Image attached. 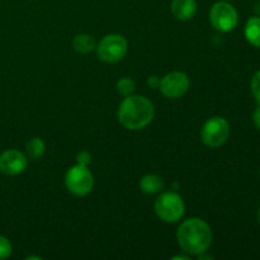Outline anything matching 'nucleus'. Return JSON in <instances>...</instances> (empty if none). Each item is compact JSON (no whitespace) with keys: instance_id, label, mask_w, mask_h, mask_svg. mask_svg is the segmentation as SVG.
Returning <instances> with one entry per match:
<instances>
[{"instance_id":"obj_2","label":"nucleus","mask_w":260,"mask_h":260,"mask_svg":"<svg viewBox=\"0 0 260 260\" xmlns=\"http://www.w3.org/2000/svg\"><path fill=\"white\" fill-rule=\"evenodd\" d=\"M154 104L144 95L124 96L118 108V122L127 129L137 131L151 123L154 118Z\"/></svg>"},{"instance_id":"obj_1","label":"nucleus","mask_w":260,"mask_h":260,"mask_svg":"<svg viewBox=\"0 0 260 260\" xmlns=\"http://www.w3.org/2000/svg\"><path fill=\"white\" fill-rule=\"evenodd\" d=\"M212 230L206 221L192 217L180 223L177 240L183 251L190 255L206 253L212 244Z\"/></svg>"},{"instance_id":"obj_13","label":"nucleus","mask_w":260,"mask_h":260,"mask_svg":"<svg viewBox=\"0 0 260 260\" xmlns=\"http://www.w3.org/2000/svg\"><path fill=\"white\" fill-rule=\"evenodd\" d=\"M74 50L78 53H85L91 52L96 48V41L91 35H86V33H81V35L75 36L73 41Z\"/></svg>"},{"instance_id":"obj_11","label":"nucleus","mask_w":260,"mask_h":260,"mask_svg":"<svg viewBox=\"0 0 260 260\" xmlns=\"http://www.w3.org/2000/svg\"><path fill=\"white\" fill-rule=\"evenodd\" d=\"M140 189L145 194H156L164 189V180L156 174H146L140 180Z\"/></svg>"},{"instance_id":"obj_19","label":"nucleus","mask_w":260,"mask_h":260,"mask_svg":"<svg viewBox=\"0 0 260 260\" xmlns=\"http://www.w3.org/2000/svg\"><path fill=\"white\" fill-rule=\"evenodd\" d=\"M160 80H161V79H160L159 76H155V75L149 76V78H147V85L152 89H159Z\"/></svg>"},{"instance_id":"obj_17","label":"nucleus","mask_w":260,"mask_h":260,"mask_svg":"<svg viewBox=\"0 0 260 260\" xmlns=\"http://www.w3.org/2000/svg\"><path fill=\"white\" fill-rule=\"evenodd\" d=\"M250 86H251V93H253V96L260 104V70L256 71V73L253 75V78H251Z\"/></svg>"},{"instance_id":"obj_15","label":"nucleus","mask_w":260,"mask_h":260,"mask_svg":"<svg viewBox=\"0 0 260 260\" xmlns=\"http://www.w3.org/2000/svg\"><path fill=\"white\" fill-rule=\"evenodd\" d=\"M116 88H117V91H118L121 95L128 96L135 93V90H136V84H135V81L132 80V79L122 78L117 81Z\"/></svg>"},{"instance_id":"obj_22","label":"nucleus","mask_w":260,"mask_h":260,"mask_svg":"<svg viewBox=\"0 0 260 260\" xmlns=\"http://www.w3.org/2000/svg\"><path fill=\"white\" fill-rule=\"evenodd\" d=\"M27 259H38V260H40L41 258H40V256H27Z\"/></svg>"},{"instance_id":"obj_24","label":"nucleus","mask_w":260,"mask_h":260,"mask_svg":"<svg viewBox=\"0 0 260 260\" xmlns=\"http://www.w3.org/2000/svg\"><path fill=\"white\" fill-rule=\"evenodd\" d=\"M223 2H231V0H223Z\"/></svg>"},{"instance_id":"obj_5","label":"nucleus","mask_w":260,"mask_h":260,"mask_svg":"<svg viewBox=\"0 0 260 260\" xmlns=\"http://www.w3.org/2000/svg\"><path fill=\"white\" fill-rule=\"evenodd\" d=\"M128 51V43L121 35H107L96 46V53L102 61L107 63H116L123 60Z\"/></svg>"},{"instance_id":"obj_14","label":"nucleus","mask_w":260,"mask_h":260,"mask_svg":"<svg viewBox=\"0 0 260 260\" xmlns=\"http://www.w3.org/2000/svg\"><path fill=\"white\" fill-rule=\"evenodd\" d=\"M46 151V144L42 139L40 137H33L32 140L28 141L25 145V152H27V157L30 160H38L42 157V155Z\"/></svg>"},{"instance_id":"obj_23","label":"nucleus","mask_w":260,"mask_h":260,"mask_svg":"<svg viewBox=\"0 0 260 260\" xmlns=\"http://www.w3.org/2000/svg\"><path fill=\"white\" fill-rule=\"evenodd\" d=\"M258 217H259V221H260V207H259V212H258Z\"/></svg>"},{"instance_id":"obj_20","label":"nucleus","mask_w":260,"mask_h":260,"mask_svg":"<svg viewBox=\"0 0 260 260\" xmlns=\"http://www.w3.org/2000/svg\"><path fill=\"white\" fill-rule=\"evenodd\" d=\"M253 121H254V124H255L256 128H258L260 131V106L255 109V111H254Z\"/></svg>"},{"instance_id":"obj_3","label":"nucleus","mask_w":260,"mask_h":260,"mask_svg":"<svg viewBox=\"0 0 260 260\" xmlns=\"http://www.w3.org/2000/svg\"><path fill=\"white\" fill-rule=\"evenodd\" d=\"M154 210L160 220L167 223H174L184 216L185 205L178 193L164 192L155 201Z\"/></svg>"},{"instance_id":"obj_4","label":"nucleus","mask_w":260,"mask_h":260,"mask_svg":"<svg viewBox=\"0 0 260 260\" xmlns=\"http://www.w3.org/2000/svg\"><path fill=\"white\" fill-rule=\"evenodd\" d=\"M65 185L71 194L84 197L93 189L94 177L88 167L75 164L66 172Z\"/></svg>"},{"instance_id":"obj_21","label":"nucleus","mask_w":260,"mask_h":260,"mask_svg":"<svg viewBox=\"0 0 260 260\" xmlns=\"http://www.w3.org/2000/svg\"><path fill=\"white\" fill-rule=\"evenodd\" d=\"M173 259H189L188 258V256H183V255H177V256H174V258Z\"/></svg>"},{"instance_id":"obj_18","label":"nucleus","mask_w":260,"mask_h":260,"mask_svg":"<svg viewBox=\"0 0 260 260\" xmlns=\"http://www.w3.org/2000/svg\"><path fill=\"white\" fill-rule=\"evenodd\" d=\"M91 161V156L88 151H81L76 155V164H80V165H85L88 167Z\"/></svg>"},{"instance_id":"obj_12","label":"nucleus","mask_w":260,"mask_h":260,"mask_svg":"<svg viewBox=\"0 0 260 260\" xmlns=\"http://www.w3.org/2000/svg\"><path fill=\"white\" fill-rule=\"evenodd\" d=\"M244 35L251 46L260 48V17H251L246 22Z\"/></svg>"},{"instance_id":"obj_10","label":"nucleus","mask_w":260,"mask_h":260,"mask_svg":"<svg viewBox=\"0 0 260 260\" xmlns=\"http://www.w3.org/2000/svg\"><path fill=\"white\" fill-rule=\"evenodd\" d=\"M172 13L178 20H189L197 13L196 0H173Z\"/></svg>"},{"instance_id":"obj_9","label":"nucleus","mask_w":260,"mask_h":260,"mask_svg":"<svg viewBox=\"0 0 260 260\" xmlns=\"http://www.w3.org/2000/svg\"><path fill=\"white\" fill-rule=\"evenodd\" d=\"M28 157L19 150H7L0 155V172L5 175H19L27 169Z\"/></svg>"},{"instance_id":"obj_16","label":"nucleus","mask_w":260,"mask_h":260,"mask_svg":"<svg viewBox=\"0 0 260 260\" xmlns=\"http://www.w3.org/2000/svg\"><path fill=\"white\" fill-rule=\"evenodd\" d=\"M12 244L5 236L0 235V259H7L12 255Z\"/></svg>"},{"instance_id":"obj_6","label":"nucleus","mask_w":260,"mask_h":260,"mask_svg":"<svg viewBox=\"0 0 260 260\" xmlns=\"http://www.w3.org/2000/svg\"><path fill=\"white\" fill-rule=\"evenodd\" d=\"M210 22L218 32L229 33L238 27L239 14L229 2H217L210 10Z\"/></svg>"},{"instance_id":"obj_8","label":"nucleus","mask_w":260,"mask_h":260,"mask_svg":"<svg viewBox=\"0 0 260 260\" xmlns=\"http://www.w3.org/2000/svg\"><path fill=\"white\" fill-rule=\"evenodd\" d=\"M189 78L182 71H173L167 74L160 80V91L169 99H177L184 95L189 89Z\"/></svg>"},{"instance_id":"obj_7","label":"nucleus","mask_w":260,"mask_h":260,"mask_svg":"<svg viewBox=\"0 0 260 260\" xmlns=\"http://www.w3.org/2000/svg\"><path fill=\"white\" fill-rule=\"evenodd\" d=\"M230 136V123L222 117H212L202 127L201 139L208 147H220Z\"/></svg>"}]
</instances>
